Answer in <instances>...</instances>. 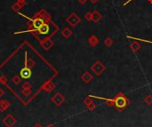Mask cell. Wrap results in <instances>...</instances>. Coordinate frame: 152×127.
I'll return each mask as SVG.
<instances>
[{
	"instance_id": "1",
	"label": "cell",
	"mask_w": 152,
	"mask_h": 127,
	"mask_svg": "<svg viewBox=\"0 0 152 127\" xmlns=\"http://www.w3.org/2000/svg\"><path fill=\"white\" fill-rule=\"evenodd\" d=\"M115 101V108L118 112H122L127 108V107L130 105V100L127 97L121 92L118 93L114 97Z\"/></svg>"
},
{
	"instance_id": "2",
	"label": "cell",
	"mask_w": 152,
	"mask_h": 127,
	"mask_svg": "<svg viewBox=\"0 0 152 127\" xmlns=\"http://www.w3.org/2000/svg\"><path fill=\"white\" fill-rule=\"evenodd\" d=\"M91 70L93 72L95 76L99 77L106 70V67L100 61H96L91 66Z\"/></svg>"
},
{
	"instance_id": "3",
	"label": "cell",
	"mask_w": 152,
	"mask_h": 127,
	"mask_svg": "<svg viewBox=\"0 0 152 127\" xmlns=\"http://www.w3.org/2000/svg\"><path fill=\"white\" fill-rule=\"evenodd\" d=\"M31 22V26H32V29H30V31H38V29L45 23L46 21L39 17V16H37V15H35V17L33 19H28Z\"/></svg>"
},
{
	"instance_id": "4",
	"label": "cell",
	"mask_w": 152,
	"mask_h": 127,
	"mask_svg": "<svg viewBox=\"0 0 152 127\" xmlns=\"http://www.w3.org/2000/svg\"><path fill=\"white\" fill-rule=\"evenodd\" d=\"M66 21L71 27H77L81 22V18L79 17L76 13H71L66 18Z\"/></svg>"
},
{
	"instance_id": "5",
	"label": "cell",
	"mask_w": 152,
	"mask_h": 127,
	"mask_svg": "<svg viewBox=\"0 0 152 127\" xmlns=\"http://www.w3.org/2000/svg\"><path fill=\"white\" fill-rule=\"evenodd\" d=\"M52 101L55 104L56 106L59 107L65 101V98H64V96L61 93H57L52 98Z\"/></svg>"
},
{
	"instance_id": "6",
	"label": "cell",
	"mask_w": 152,
	"mask_h": 127,
	"mask_svg": "<svg viewBox=\"0 0 152 127\" xmlns=\"http://www.w3.org/2000/svg\"><path fill=\"white\" fill-rule=\"evenodd\" d=\"M53 46H54V42L51 40L50 37H46L45 39H43L41 41V46L44 48L46 51L49 50Z\"/></svg>"
},
{
	"instance_id": "7",
	"label": "cell",
	"mask_w": 152,
	"mask_h": 127,
	"mask_svg": "<svg viewBox=\"0 0 152 127\" xmlns=\"http://www.w3.org/2000/svg\"><path fill=\"white\" fill-rule=\"evenodd\" d=\"M31 69L28 68V67H24L23 69H20V77L23 78V79H28L31 77Z\"/></svg>"
},
{
	"instance_id": "8",
	"label": "cell",
	"mask_w": 152,
	"mask_h": 127,
	"mask_svg": "<svg viewBox=\"0 0 152 127\" xmlns=\"http://www.w3.org/2000/svg\"><path fill=\"white\" fill-rule=\"evenodd\" d=\"M93 79V75L89 71L84 72L82 74V76H81V80L85 84H89Z\"/></svg>"
},
{
	"instance_id": "9",
	"label": "cell",
	"mask_w": 152,
	"mask_h": 127,
	"mask_svg": "<svg viewBox=\"0 0 152 127\" xmlns=\"http://www.w3.org/2000/svg\"><path fill=\"white\" fill-rule=\"evenodd\" d=\"M49 31H50V26L47 22H45V23L38 29V32L40 35H47Z\"/></svg>"
},
{
	"instance_id": "10",
	"label": "cell",
	"mask_w": 152,
	"mask_h": 127,
	"mask_svg": "<svg viewBox=\"0 0 152 127\" xmlns=\"http://www.w3.org/2000/svg\"><path fill=\"white\" fill-rule=\"evenodd\" d=\"M100 43V40L98 37L95 36V35H92L89 36V38H88V44H89V46H92V47H95L97 46L98 44Z\"/></svg>"
},
{
	"instance_id": "11",
	"label": "cell",
	"mask_w": 152,
	"mask_h": 127,
	"mask_svg": "<svg viewBox=\"0 0 152 127\" xmlns=\"http://www.w3.org/2000/svg\"><path fill=\"white\" fill-rule=\"evenodd\" d=\"M102 18V14H101L98 10H95L92 12V21L95 22V23H98V22Z\"/></svg>"
},
{
	"instance_id": "12",
	"label": "cell",
	"mask_w": 152,
	"mask_h": 127,
	"mask_svg": "<svg viewBox=\"0 0 152 127\" xmlns=\"http://www.w3.org/2000/svg\"><path fill=\"white\" fill-rule=\"evenodd\" d=\"M26 6V1H17L15 4H13L12 5V10L13 12H18L21 8Z\"/></svg>"
},
{
	"instance_id": "13",
	"label": "cell",
	"mask_w": 152,
	"mask_h": 127,
	"mask_svg": "<svg viewBox=\"0 0 152 127\" xmlns=\"http://www.w3.org/2000/svg\"><path fill=\"white\" fill-rule=\"evenodd\" d=\"M129 47L133 52V53H137V52H138L141 48V44L139 42L134 41V42H132V44H130Z\"/></svg>"
},
{
	"instance_id": "14",
	"label": "cell",
	"mask_w": 152,
	"mask_h": 127,
	"mask_svg": "<svg viewBox=\"0 0 152 127\" xmlns=\"http://www.w3.org/2000/svg\"><path fill=\"white\" fill-rule=\"evenodd\" d=\"M61 35L63 36V37H65V38H69V37L72 36V30L69 28H64L61 30Z\"/></svg>"
},
{
	"instance_id": "15",
	"label": "cell",
	"mask_w": 152,
	"mask_h": 127,
	"mask_svg": "<svg viewBox=\"0 0 152 127\" xmlns=\"http://www.w3.org/2000/svg\"><path fill=\"white\" fill-rule=\"evenodd\" d=\"M54 87H55V85L51 81H48L47 83L45 84V85H44V89L46 92H52L54 89Z\"/></svg>"
},
{
	"instance_id": "16",
	"label": "cell",
	"mask_w": 152,
	"mask_h": 127,
	"mask_svg": "<svg viewBox=\"0 0 152 127\" xmlns=\"http://www.w3.org/2000/svg\"><path fill=\"white\" fill-rule=\"evenodd\" d=\"M114 40L111 38V37H107V38L104 40V44L107 46V47H110L112 46L113 44H114Z\"/></svg>"
},
{
	"instance_id": "17",
	"label": "cell",
	"mask_w": 152,
	"mask_h": 127,
	"mask_svg": "<svg viewBox=\"0 0 152 127\" xmlns=\"http://www.w3.org/2000/svg\"><path fill=\"white\" fill-rule=\"evenodd\" d=\"M144 101L149 106L152 105V94H148L145 98H144Z\"/></svg>"
},
{
	"instance_id": "18",
	"label": "cell",
	"mask_w": 152,
	"mask_h": 127,
	"mask_svg": "<svg viewBox=\"0 0 152 127\" xmlns=\"http://www.w3.org/2000/svg\"><path fill=\"white\" fill-rule=\"evenodd\" d=\"M106 104L108 107H114L115 106V101H114V99H107L105 101Z\"/></svg>"
},
{
	"instance_id": "19",
	"label": "cell",
	"mask_w": 152,
	"mask_h": 127,
	"mask_svg": "<svg viewBox=\"0 0 152 127\" xmlns=\"http://www.w3.org/2000/svg\"><path fill=\"white\" fill-rule=\"evenodd\" d=\"M86 108H87V109H88L89 111H93V110H95V109L97 108V105H96L95 102H92L91 104H89L88 106H86Z\"/></svg>"
},
{
	"instance_id": "20",
	"label": "cell",
	"mask_w": 152,
	"mask_h": 127,
	"mask_svg": "<svg viewBox=\"0 0 152 127\" xmlns=\"http://www.w3.org/2000/svg\"><path fill=\"white\" fill-rule=\"evenodd\" d=\"M92 102H93V100H92V98H91V97H86V98L84 100V103H85V106H88L89 105V104H91Z\"/></svg>"
},
{
	"instance_id": "21",
	"label": "cell",
	"mask_w": 152,
	"mask_h": 127,
	"mask_svg": "<svg viewBox=\"0 0 152 127\" xmlns=\"http://www.w3.org/2000/svg\"><path fill=\"white\" fill-rule=\"evenodd\" d=\"M20 80H21V78H20V77H18V76H16V77H14L13 78V82L15 85H19L20 83Z\"/></svg>"
},
{
	"instance_id": "22",
	"label": "cell",
	"mask_w": 152,
	"mask_h": 127,
	"mask_svg": "<svg viewBox=\"0 0 152 127\" xmlns=\"http://www.w3.org/2000/svg\"><path fill=\"white\" fill-rule=\"evenodd\" d=\"M85 18L86 21H92V13H91V12L86 13L85 15Z\"/></svg>"
},
{
	"instance_id": "23",
	"label": "cell",
	"mask_w": 152,
	"mask_h": 127,
	"mask_svg": "<svg viewBox=\"0 0 152 127\" xmlns=\"http://www.w3.org/2000/svg\"><path fill=\"white\" fill-rule=\"evenodd\" d=\"M86 2H87V0H78V3L81 5H85L86 4Z\"/></svg>"
},
{
	"instance_id": "24",
	"label": "cell",
	"mask_w": 152,
	"mask_h": 127,
	"mask_svg": "<svg viewBox=\"0 0 152 127\" xmlns=\"http://www.w3.org/2000/svg\"><path fill=\"white\" fill-rule=\"evenodd\" d=\"M5 94V92H4V90H3V89H1V88H0V97H1V96H3Z\"/></svg>"
},
{
	"instance_id": "25",
	"label": "cell",
	"mask_w": 152,
	"mask_h": 127,
	"mask_svg": "<svg viewBox=\"0 0 152 127\" xmlns=\"http://www.w3.org/2000/svg\"><path fill=\"white\" fill-rule=\"evenodd\" d=\"M89 1L92 3V4H95V3H97L99 0H89Z\"/></svg>"
},
{
	"instance_id": "26",
	"label": "cell",
	"mask_w": 152,
	"mask_h": 127,
	"mask_svg": "<svg viewBox=\"0 0 152 127\" xmlns=\"http://www.w3.org/2000/svg\"><path fill=\"white\" fill-rule=\"evenodd\" d=\"M23 87H24V88H28V87H30V84H28V83H25V84H24V85H23Z\"/></svg>"
},
{
	"instance_id": "27",
	"label": "cell",
	"mask_w": 152,
	"mask_h": 127,
	"mask_svg": "<svg viewBox=\"0 0 152 127\" xmlns=\"http://www.w3.org/2000/svg\"><path fill=\"white\" fill-rule=\"evenodd\" d=\"M131 1H133V0H128V1H127V2H126V3L124 4V5H127V4L129 3V2H131Z\"/></svg>"
},
{
	"instance_id": "28",
	"label": "cell",
	"mask_w": 152,
	"mask_h": 127,
	"mask_svg": "<svg viewBox=\"0 0 152 127\" xmlns=\"http://www.w3.org/2000/svg\"><path fill=\"white\" fill-rule=\"evenodd\" d=\"M47 127H54V125H52V124H50V125H48Z\"/></svg>"
},
{
	"instance_id": "29",
	"label": "cell",
	"mask_w": 152,
	"mask_h": 127,
	"mask_svg": "<svg viewBox=\"0 0 152 127\" xmlns=\"http://www.w3.org/2000/svg\"><path fill=\"white\" fill-rule=\"evenodd\" d=\"M149 2L150 4H152V0H149Z\"/></svg>"
},
{
	"instance_id": "30",
	"label": "cell",
	"mask_w": 152,
	"mask_h": 127,
	"mask_svg": "<svg viewBox=\"0 0 152 127\" xmlns=\"http://www.w3.org/2000/svg\"><path fill=\"white\" fill-rule=\"evenodd\" d=\"M17 1H26V0H17Z\"/></svg>"
}]
</instances>
